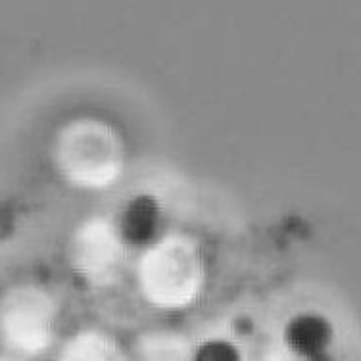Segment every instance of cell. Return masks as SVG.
Returning a JSON list of instances; mask_svg holds the SVG:
<instances>
[{
  "instance_id": "1",
  "label": "cell",
  "mask_w": 361,
  "mask_h": 361,
  "mask_svg": "<svg viewBox=\"0 0 361 361\" xmlns=\"http://www.w3.org/2000/svg\"><path fill=\"white\" fill-rule=\"evenodd\" d=\"M161 227V208L150 195L135 196L121 209L118 229L123 243L135 248H142L158 238Z\"/></svg>"
},
{
  "instance_id": "2",
  "label": "cell",
  "mask_w": 361,
  "mask_h": 361,
  "mask_svg": "<svg viewBox=\"0 0 361 361\" xmlns=\"http://www.w3.org/2000/svg\"><path fill=\"white\" fill-rule=\"evenodd\" d=\"M333 336V325L321 313H298L285 326V342L288 350L307 360H315L325 354Z\"/></svg>"
},
{
  "instance_id": "3",
  "label": "cell",
  "mask_w": 361,
  "mask_h": 361,
  "mask_svg": "<svg viewBox=\"0 0 361 361\" xmlns=\"http://www.w3.org/2000/svg\"><path fill=\"white\" fill-rule=\"evenodd\" d=\"M192 361H243V354L233 342L212 338L196 348Z\"/></svg>"
}]
</instances>
